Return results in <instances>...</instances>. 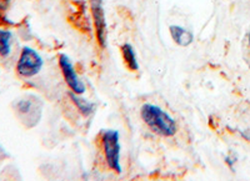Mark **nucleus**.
Segmentation results:
<instances>
[{"label":"nucleus","instance_id":"3","mask_svg":"<svg viewBox=\"0 0 250 181\" xmlns=\"http://www.w3.org/2000/svg\"><path fill=\"white\" fill-rule=\"evenodd\" d=\"M44 65L43 58L38 54L34 49L25 46L20 53L17 64V71L20 77L31 78L37 75Z\"/></svg>","mask_w":250,"mask_h":181},{"label":"nucleus","instance_id":"5","mask_svg":"<svg viewBox=\"0 0 250 181\" xmlns=\"http://www.w3.org/2000/svg\"><path fill=\"white\" fill-rule=\"evenodd\" d=\"M59 66L60 69H62L64 80H65V82L68 84L69 88L71 89V91L75 94H79V95L85 93V85H84V82H83L82 80L79 79V77H78L77 71H75L74 69V65H73V62L69 59L68 55H59Z\"/></svg>","mask_w":250,"mask_h":181},{"label":"nucleus","instance_id":"2","mask_svg":"<svg viewBox=\"0 0 250 181\" xmlns=\"http://www.w3.org/2000/svg\"><path fill=\"white\" fill-rule=\"evenodd\" d=\"M102 144L105 155V161L111 170L117 171L118 174L122 173V162H120V154H122V146H120L119 133L113 129L103 131Z\"/></svg>","mask_w":250,"mask_h":181},{"label":"nucleus","instance_id":"1","mask_svg":"<svg viewBox=\"0 0 250 181\" xmlns=\"http://www.w3.org/2000/svg\"><path fill=\"white\" fill-rule=\"evenodd\" d=\"M140 115H142L143 121L148 125L149 129L158 135L170 138V136L175 135L176 130H178L173 116L169 115L167 111L156 105L144 104L140 110Z\"/></svg>","mask_w":250,"mask_h":181},{"label":"nucleus","instance_id":"7","mask_svg":"<svg viewBox=\"0 0 250 181\" xmlns=\"http://www.w3.org/2000/svg\"><path fill=\"white\" fill-rule=\"evenodd\" d=\"M120 50H122L123 59H124L126 66H128L131 71L139 70V62H138L137 53L134 50L133 45L129 44V42H125V44L122 45Z\"/></svg>","mask_w":250,"mask_h":181},{"label":"nucleus","instance_id":"9","mask_svg":"<svg viewBox=\"0 0 250 181\" xmlns=\"http://www.w3.org/2000/svg\"><path fill=\"white\" fill-rule=\"evenodd\" d=\"M13 33L10 30H0V55L8 58L12 53Z\"/></svg>","mask_w":250,"mask_h":181},{"label":"nucleus","instance_id":"8","mask_svg":"<svg viewBox=\"0 0 250 181\" xmlns=\"http://www.w3.org/2000/svg\"><path fill=\"white\" fill-rule=\"evenodd\" d=\"M69 97H70L71 101L74 102V105L77 106L78 110H79L84 116H90L91 114L95 111V105H94V102L89 101V100L86 99H83V98H80L79 94H75L71 91V93L69 94Z\"/></svg>","mask_w":250,"mask_h":181},{"label":"nucleus","instance_id":"4","mask_svg":"<svg viewBox=\"0 0 250 181\" xmlns=\"http://www.w3.org/2000/svg\"><path fill=\"white\" fill-rule=\"evenodd\" d=\"M90 12L98 44L100 48L104 49L106 46V20L103 0H90Z\"/></svg>","mask_w":250,"mask_h":181},{"label":"nucleus","instance_id":"12","mask_svg":"<svg viewBox=\"0 0 250 181\" xmlns=\"http://www.w3.org/2000/svg\"><path fill=\"white\" fill-rule=\"evenodd\" d=\"M248 40H249V46H250V31H249V38H248Z\"/></svg>","mask_w":250,"mask_h":181},{"label":"nucleus","instance_id":"11","mask_svg":"<svg viewBox=\"0 0 250 181\" xmlns=\"http://www.w3.org/2000/svg\"><path fill=\"white\" fill-rule=\"evenodd\" d=\"M242 136H243V138H244V139L250 140V133H249V131H245V133H242Z\"/></svg>","mask_w":250,"mask_h":181},{"label":"nucleus","instance_id":"10","mask_svg":"<svg viewBox=\"0 0 250 181\" xmlns=\"http://www.w3.org/2000/svg\"><path fill=\"white\" fill-rule=\"evenodd\" d=\"M10 0H0V10H5Z\"/></svg>","mask_w":250,"mask_h":181},{"label":"nucleus","instance_id":"6","mask_svg":"<svg viewBox=\"0 0 250 181\" xmlns=\"http://www.w3.org/2000/svg\"><path fill=\"white\" fill-rule=\"evenodd\" d=\"M171 39L180 46H189L193 42L194 35L190 30L183 28L180 25H170L169 26Z\"/></svg>","mask_w":250,"mask_h":181}]
</instances>
